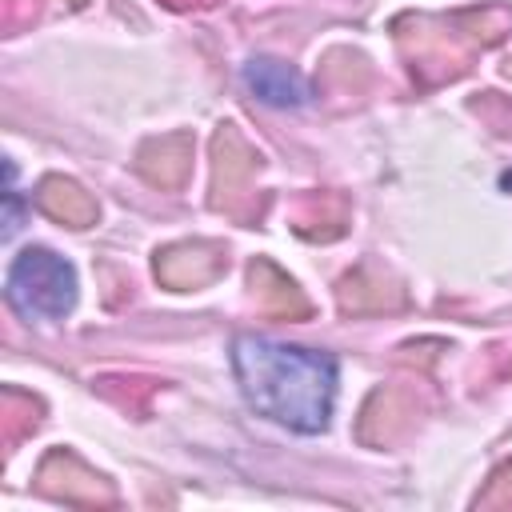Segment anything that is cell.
<instances>
[{"label": "cell", "instance_id": "3", "mask_svg": "<svg viewBox=\"0 0 512 512\" xmlns=\"http://www.w3.org/2000/svg\"><path fill=\"white\" fill-rule=\"evenodd\" d=\"M244 88L260 104H272V108H300V104H308L304 76L292 64L272 60V56H252L244 64Z\"/></svg>", "mask_w": 512, "mask_h": 512}, {"label": "cell", "instance_id": "2", "mask_svg": "<svg viewBox=\"0 0 512 512\" xmlns=\"http://www.w3.org/2000/svg\"><path fill=\"white\" fill-rule=\"evenodd\" d=\"M8 304L24 320H64L76 304V268L48 248H24L8 268Z\"/></svg>", "mask_w": 512, "mask_h": 512}, {"label": "cell", "instance_id": "1", "mask_svg": "<svg viewBox=\"0 0 512 512\" xmlns=\"http://www.w3.org/2000/svg\"><path fill=\"white\" fill-rule=\"evenodd\" d=\"M232 372L256 416L300 436H316L328 428L340 384L336 356L268 336H236Z\"/></svg>", "mask_w": 512, "mask_h": 512}]
</instances>
